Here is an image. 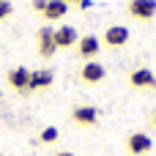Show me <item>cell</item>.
I'll use <instances>...</instances> for the list:
<instances>
[{
    "mask_svg": "<svg viewBox=\"0 0 156 156\" xmlns=\"http://www.w3.org/2000/svg\"><path fill=\"white\" fill-rule=\"evenodd\" d=\"M126 148H129V154H132V156H145V154H151L154 140H151L145 132H134V134H129Z\"/></svg>",
    "mask_w": 156,
    "mask_h": 156,
    "instance_id": "cell-1",
    "label": "cell"
},
{
    "mask_svg": "<svg viewBox=\"0 0 156 156\" xmlns=\"http://www.w3.org/2000/svg\"><path fill=\"white\" fill-rule=\"evenodd\" d=\"M129 14L134 19H154L156 16V0H132L129 3Z\"/></svg>",
    "mask_w": 156,
    "mask_h": 156,
    "instance_id": "cell-2",
    "label": "cell"
},
{
    "mask_svg": "<svg viewBox=\"0 0 156 156\" xmlns=\"http://www.w3.org/2000/svg\"><path fill=\"white\" fill-rule=\"evenodd\" d=\"M58 52L55 47V27H41L38 30V55L41 58H52Z\"/></svg>",
    "mask_w": 156,
    "mask_h": 156,
    "instance_id": "cell-3",
    "label": "cell"
},
{
    "mask_svg": "<svg viewBox=\"0 0 156 156\" xmlns=\"http://www.w3.org/2000/svg\"><path fill=\"white\" fill-rule=\"evenodd\" d=\"M99 49H101V41H99L96 36H82V38L77 41V52H80L82 60H93V58L99 55Z\"/></svg>",
    "mask_w": 156,
    "mask_h": 156,
    "instance_id": "cell-4",
    "label": "cell"
},
{
    "mask_svg": "<svg viewBox=\"0 0 156 156\" xmlns=\"http://www.w3.org/2000/svg\"><path fill=\"white\" fill-rule=\"evenodd\" d=\"M104 44L107 47H123V44H129V27H123V25L107 27L104 30Z\"/></svg>",
    "mask_w": 156,
    "mask_h": 156,
    "instance_id": "cell-5",
    "label": "cell"
},
{
    "mask_svg": "<svg viewBox=\"0 0 156 156\" xmlns=\"http://www.w3.org/2000/svg\"><path fill=\"white\" fill-rule=\"evenodd\" d=\"M80 41V33L71 27V25H63V27H55V47L58 49H66V47H74Z\"/></svg>",
    "mask_w": 156,
    "mask_h": 156,
    "instance_id": "cell-6",
    "label": "cell"
},
{
    "mask_svg": "<svg viewBox=\"0 0 156 156\" xmlns=\"http://www.w3.org/2000/svg\"><path fill=\"white\" fill-rule=\"evenodd\" d=\"M104 66L101 63H96V60H85V66L80 69V77H82V82H90V85H96V82H101L104 80Z\"/></svg>",
    "mask_w": 156,
    "mask_h": 156,
    "instance_id": "cell-7",
    "label": "cell"
},
{
    "mask_svg": "<svg viewBox=\"0 0 156 156\" xmlns=\"http://www.w3.org/2000/svg\"><path fill=\"white\" fill-rule=\"evenodd\" d=\"M71 118H74V123H80V126H93V123L99 121V110L90 107V104H82V107H74V110H71Z\"/></svg>",
    "mask_w": 156,
    "mask_h": 156,
    "instance_id": "cell-8",
    "label": "cell"
},
{
    "mask_svg": "<svg viewBox=\"0 0 156 156\" xmlns=\"http://www.w3.org/2000/svg\"><path fill=\"white\" fill-rule=\"evenodd\" d=\"M5 80H8V85L16 88V90H27V88H30V71H27L25 66L11 69V71L5 74Z\"/></svg>",
    "mask_w": 156,
    "mask_h": 156,
    "instance_id": "cell-9",
    "label": "cell"
},
{
    "mask_svg": "<svg viewBox=\"0 0 156 156\" xmlns=\"http://www.w3.org/2000/svg\"><path fill=\"white\" fill-rule=\"evenodd\" d=\"M129 82L134 88H156V74L151 69H134L129 74Z\"/></svg>",
    "mask_w": 156,
    "mask_h": 156,
    "instance_id": "cell-10",
    "label": "cell"
},
{
    "mask_svg": "<svg viewBox=\"0 0 156 156\" xmlns=\"http://www.w3.org/2000/svg\"><path fill=\"white\" fill-rule=\"evenodd\" d=\"M52 71H47V69H38V71H30V88L27 90H41V88H49L52 85Z\"/></svg>",
    "mask_w": 156,
    "mask_h": 156,
    "instance_id": "cell-11",
    "label": "cell"
},
{
    "mask_svg": "<svg viewBox=\"0 0 156 156\" xmlns=\"http://www.w3.org/2000/svg\"><path fill=\"white\" fill-rule=\"evenodd\" d=\"M69 14V5L63 3V0H47V8H44V16L49 19V22H58V19H63Z\"/></svg>",
    "mask_w": 156,
    "mask_h": 156,
    "instance_id": "cell-12",
    "label": "cell"
},
{
    "mask_svg": "<svg viewBox=\"0 0 156 156\" xmlns=\"http://www.w3.org/2000/svg\"><path fill=\"white\" fill-rule=\"evenodd\" d=\"M58 137H60V132H58L55 126H47V129H41V137H38V140H41L44 145H52Z\"/></svg>",
    "mask_w": 156,
    "mask_h": 156,
    "instance_id": "cell-13",
    "label": "cell"
},
{
    "mask_svg": "<svg viewBox=\"0 0 156 156\" xmlns=\"http://www.w3.org/2000/svg\"><path fill=\"white\" fill-rule=\"evenodd\" d=\"M11 11H14V5H11L8 0H0V19H8Z\"/></svg>",
    "mask_w": 156,
    "mask_h": 156,
    "instance_id": "cell-14",
    "label": "cell"
},
{
    "mask_svg": "<svg viewBox=\"0 0 156 156\" xmlns=\"http://www.w3.org/2000/svg\"><path fill=\"white\" fill-rule=\"evenodd\" d=\"M44 8H47V0H33V11L44 14Z\"/></svg>",
    "mask_w": 156,
    "mask_h": 156,
    "instance_id": "cell-15",
    "label": "cell"
},
{
    "mask_svg": "<svg viewBox=\"0 0 156 156\" xmlns=\"http://www.w3.org/2000/svg\"><path fill=\"white\" fill-rule=\"evenodd\" d=\"M90 3L93 0H80V8H90Z\"/></svg>",
    "mask_w": 156,
    "mask_h": 156,
    "instance_id": "cell-16",
    "label": "cell"
},
{
    "mask_svg": "<svg viewBox=\"0 0 156 156\" xmlns=\"http://www.w3.org/2000/svg\"><path fill=\"white\" fill-rule=\"evenodd\" d=\"M55 156H74V154H71V151H58Z\"/></svg>",
    "mask_w": 156,
    "mask_h": 156,
    "instance_id": "cell-17",
    "label": "cell"
},
{
    "mask_svg": "<svg viewBox=\"0 0 156 156\" xmlns=\"http://www.w3.org/2000/svg\"><path fill=\"white\" fill-rule=\"evenodd\" d=\"M63 3H66V5H71V3H77V5H80V0H63Z\"/></svg>",
    "mask_w": 156,
    "mask_h": 156,
    "instance_id": "cell-18",
    "label": "cell"
},
{
    "mask_svg": "<svg viewBox=\"0 0 156 156\" xmlns=\"http://www.w3.org/2000/svg\"><path fill=\"white\" fill-rule=\"evenodd\" d=\"M154 126H156V115H154Z\"/></svg>",
    "mask_w": 156,
    "mask_h": 156,
    "instance_id": "cell-19",
    "label": "cell"
},
{
    "mask_svg": "<svg viewBox=\"0 0 156 156\" xmlns=\"http://www.w3.org/2000/svg\"><path fill=\"white\" fill-rule=\"evenodd\" d=\"M0 96H3V93H0Z\"/></svg>",
    "mask_w": 156,
    "mask_h": 156,
    "instance_id": "cell-20",
    "label": "cell"
},
{
    "mask_svg": "<svg viewBox=\"0 0 156 156\" xmlns=\"http://www.w3.org/2000/svg\"><path fill=\"white\" fill-rule=\"evenodd\" d=\"M0 156H3V154H0Z\"/></svg>",
    "mask_w": 156,
    "mask_h": 156,
    "instance_id": "cell-21",
    "label": "cell"
}]
</instances>
